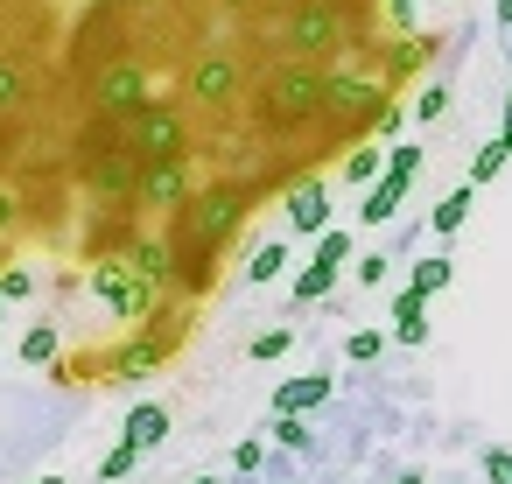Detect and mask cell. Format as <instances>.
Here are the masks:
<instances>
[{"label": "cell", "mask_w": 512, "mask_h": 484, "mask_svg": "<svg viewBox=\"0 0 512 484\" xmlns=\"http://www.w3.org/2000/svg\"><path fill=\"white\" fill-rule=\"evenodd\" d=\"M211 8L225 22H260V15H274V0H211Z\"/></svg>", "instance_id": "484cf974"}, {"label": "cell", "mask_w": 512, "mask_h": 484, "mask_svg": "<svg viewBox=\"0 0 512 484\" xmlns=\"http://www.w3.org/2000/svg\"><path fill=\"white\" fill-rule=\"evenodd\" d=\"M92 288H99V302H106V309H113L120 323H141V316H148V309L162 302V295H155V288H148V281L134 274V260H127V253H113V260H99V274H92Z\"/></svg>", "instance_id": "52a82bcc"}, {"label": "cell", "mask_w": 512, "mask_h": 484, "mask_svg": "<svg viewBox=\"0 0 512 484\" xmlns=\"http://www.w3.org/2000/svg\"><path fill=\"white\" fill-rule=\"evenodd\" d=\"M358 281L379 288V281H386V253H365V260H358Z\"/></svg>", "instance_id": "d590c367"}, {"label": "cell", "mask_w": 512, "mask_h": 484, "mask_svg": "<svg viewBox=\"0 0 512 484\" xmlns=\"http://www.w3.org/2000/svg\"><path fill=\"white\" fill-rule=\"evenodd\" d=\"M400 120H407V113H400V99H393V106L372 120V141H393V134H400Z\"/></svg>", "instance_id": "836d02e7"}, {"label": "cell", "mask_w": 512, "mask_h": 484, "mask_svg": "<svg viewBox=\"0 0 512 484\" xmlns=\"http://www.w3.org/2000/svg\"><path fill=\"white\" fill-rule=\"evenodd\" d=\"M505 162H512V141H505V134H498V141H484V148H477V162H470V190H477V183H498V176H505Z\"/></svg>", "instance_id": "e0dca14e"}, {"label": "cell", "mask_w": 512, "mask_h": 484, "mask_svg": "<svg viewBox=\"0 0 512 484\" xmlns=\"http://www.w3.org/2000/svg\"><path fill=\"white\" fill-rule=\"evenodd\" d=\"M260 463H267V442H253V435H246V442L232 449V470H246V477H253Z\"/></svg>", "instance_id": "1f68e13d"}, {"label": "cell", "mask_w": 512, "mask_h": 484, "mask_svg": "<svg viewBox=\"0 0 512 484\" xmlns=\"http://www.w3.org/2000/svg\"><path fill=\"white\" fill-rule=\"evenodd\" d=\"M120 442H127V449H141V456H148V449H162V442H169V407H162V400H141V407H127V428H120Z\"/></svg>", "instance_id": "7c38bea8"}, {"label": "cell", "mask_w": 512, "mask_h": 484, "mask_svg": "<svg viewBox=\"0 0 512 484\" xmlns=\"http://www.w3.org/2000/svg\"><path fill=\"white\" fill-rule=\"evenodd\" d=\"M344 183H358V190H372L379 176H386V155L372 148V141H358V148H344V169H337Z\"/></svg>", "instance_id": "9a60e30c"}, {"label": "cell", "mask_w": 512, "mask_h": 484, "mask_svg": "<svg viewBox=\"0 0 512 484\" xmlns=\"http://www.w3.org/2000/svg\"><path fill=\"white\" fill-rule=\"evenodd\" d=\"M449 281H456V267H449V253H428V260H414V274H407V288H414L421 302H428V295H442Z\"/></svg>", "instance_id": "2e32d148"}, {"label": "cell", "mask_w": 512, "mask_h": 484, "mask_svg": "<svg viewBox=\"0 0 512 484\" xmlns=\"http://www.w3.org/2000/svg\"><path fill=\"white\" fill-rule=\"evenodd\" d=\"M505 141H512V99H505Z\"/></svg>", "instance_id": "ab89813d"}, {"label": "cell", "mask_w": 512, "mask_h": 484, "mask_svg": "<svg viewBox=\"0 0 512 484\" xmlns=\"http://www.w3.org/2000/svg\"><path fill=\"white\" fill-rule=\"evenodd\" d=\"M393 323H400V344H428V316L421 309L414 316H393Z\"/></svg>", "instance_id": "e575fe53"}, {"label": "cell", "mask_w": 512, "mask_h": 484, "mask_svg": "<svg viewBox=\"0 0 512 484\" xmlns=\"http://www.w3.org/2000/svg\"><path fill=\"white\" fill-rule=\"evenodd\" d=\"M22 358H29V365H50V358H57V330H50V323H36V330L22 337Z\"/></svg>", "instance_id": "cb8c5ba5"}, {"label": "cell", "mask_w": 512, "mask_h": 484, "mask_svg": "<svg viewBox=\"0 0 512 484\" xmlns=\"http://www.w3.org/2000/svg\"><path fill=\"white\" fill-rule=\"evenodd\" d=\"M134 463H141V449H127V442H120V449H106V456H99V484H120V477H134Z\"/></svg>", "instance_id": "603a6c76"}, {"label": "cell", "mask_w": 512, "mask_h": 484, "mask_svg": "<svg viewBox=\"0 0 512 484\" xmlns=\"http://www.w3.org/2000/svg\"><path fill=\"white\" fill-rule=\"evenodd\" d=\"M0 302H8V295H0Z\"/></svg>", "instance_id": "bcb514c9"}, {"label": "cell", "mask_w": 512, "mask_h": 484, "mask_svg": "<svg viewBox=\"0 0 512 484\" xmlns=\"http://www.w3.org/2000/svg\"><path fill=\"white\" fill-rule=\"evenodd\" d=\"M92 8H113V0H92Z\"/></svg>", "instance_id": "7bdbcfd3"}, {"label": "cell", "mask_w": 512, "mask_h": 484, "mask_svg": "<svg viewBox=\"0 0 512 484\" xmlns=\"http://www.w3.org/2000/svg\"><path fill=\"white\" fill-rule=\"evenodd\" d=\"M127 260H134V274L162 295V288H176V246H169V232L162 239H134L127 246Z\"/></svg>", "instance_id": "8fae6325"}, {"label": "cell", "mask_w": 512, "mask_h": 484, "mask_svg": "<svg viewBox=\"0 0 512 484\" xmlns=\"http://www.w3.org/2000/svg\"><path fill=\"white\" fill-rule=\"evenodd\" d=\"M449 113V85H428L421 99H414V120H442Z\"/></svg>", "instance_id": "f1b7e54d"}, {"label": "cell", "mask_w": 512, "mask_h": 484, "mask_svg": "<svg viewBox=\"0 0 512 484\" xmlns=\"http://www.w3.org/2000/svg\"><path fill=\"white\" fill-rule=\"evenodd\" d=\"M148 99H155V85H148V64H141V57H106V64L85 78V106H92V113H120V120H127V113H141Z\"/></svg>", "instance_id": "8992f818"}, {"label": "cell", "mask_w": 512, "mask_h": 484, "mask_svg": "<svg viewBox=\"0 0 512 484\" xmlns=\"http://www.w3.org/2000/svg\"><path fill=\"white\" fill-rule=\"evenodd\" d=\"M288 344H295L288 330H267V337H253V344H246V358H260V365H267V358H281Z\"/></svg>", "instance_id": "4dcf8cb0"}, {"label": "cell", "mask_w": 512, "mask_h": 484, "mask_svg": "<svg viewBox=\"0 0 512 484\" xmlns=\"http://www.w3.org/2000/svg\"><path fill=\"white\" fill-rule=\"evenodd\" d=\"M190 197H197V176H190V162H148V169H141V211H162V218H176Z\"/></svg>", "instance_id": "9c48e42d"}, {"label": "cell", "mask_w": 512, "mask_h": 484, "mask_svg": "<svg viewBox=\"0 0 512 484\" xmlns=\"http://www.w3.org/2000/svg\"><path fill=\"white\" fill-rule=\"evenodd\" d=\"M372 8H379V22L393 36H414V0H372Z\"/></svg>", "instance_id": "d4e9b609"}, {"label": "cell", "mask_w": 512, "mask_h": 484, "mask_svg": "<svg viewBox=\"0 0 512 484\" xmlns=\"http://www.w3.org/2000/svg\"><path fill=\"white\" fill-rule=\"evenodd\" d=\"M316 260L344 274V267H351V232H344V225H337V232H323V239H316Z\"/></svg>", "instance_id": "7402d4cb"}, {"label": "cell", "mask_w": 512, "mask_h": 484, "mask_svg": "<svg viewBox=\"0 0 512 484\" xmlns=\"http://www.w3.org/2000/svg\"><path fill=\"white\" fill-rule=\"evenodd\" d=\"M169 351H176V337L148 330L141 344H127V351H120V372H148V365H155V358H169Z\"/></svg>", "instance_id": "d6986e66"}, {"label": "cell", "mask_w": 512, "mask_h": 484, "mask_svg": "<svg viewBox=\"0 0 512 484\" xmlns=\"http://www.w3.org/2000/svg\"><path fill=\"white\" fill-rule=\"evenodd\" d=\"M127 134L141 162H190V113L176 99H148L141 113H127Z\"/></svg>", "instance_id": "5b68a950"}, {"label": "cell", "mask_w": 512, "mask_h": 484, "mask_svg": "<svg viewBox=\"0 0 512 484\" xmlns=\"http://www.w3.org/2000/svg\"><path fill=\"white\" fill-rule=\"evenodd\" d=\"M281 218L295 225V232H330V190H323V176H302V183H288V197H281Z\"/></svg>", "instance_id": "30bf717a"}, {"label": "cell", "mask_w": 512, "mask_h": 484, "mask_svg": "<svg viewBox=\"0 0 512 484\" xmlns=\"http://www.w3.org/2000/svg\"><path fill=\"white\" fill-rule=\"evenodd\" d=\"M463 218H470V183H463V190H449V197H442V204L428 211V232H435V239H449V232H456Z\"/></svg>", "instance_id": "ac0fdd59"}, {"label": "cell", "mask_w": 512, "mask_h": 484, "mask_svg": "<svg viewBox=\"0 0 512 484\" xmlns=\"http://www.w3.org/2000/svg\"><path fill=\"white\" fill-rule=\"evenodd\" d=\"M274 8H295V0H274Z\"/></svg>", "instance_id": "ee69618b"}, {"label": "cell", "mask_w": 512, "mask_h": 484, "mask_svg": "<svg viewBox=\"0 0 512 484\" xmlns=\"http://www.w3.org/2000/svg\"><path fill=\"white\" fill-rule=\"evenodd\" d=\"M484 477L491 484H512V449H484Z\"/></svg>", "instance_id": "d6a6232c"}, {"label": "cell", "mask_w": 512, "mask_h": 484, "mask_svg": "<svg viewBox=\"0 0 512 484\" xmlns=\"http://www.w3.org/2000/svg\"><path fill=\"white\" fill-rule=\"evenodd\" d=\"M274 442L302 456V449H309V428H302V414H274Z\"/></svg>", "instance_id": "83f0119b"}, {"label": "cell", "mask_w": 512, "mask_h": 484, "mask_svg": "<svg viewBox=\"0 0 512 484\" xmlns=\"http://www.w3.org/2000/svg\"><path fill=\"white\" fill-rule=\"evenodd\" d=\"M281 260H288L281 246H260V253H253V267H246V281H274V274H281Z\"/></svg>", "instance_id": "f546056e"}, {"label": "cell", "mask_w": 512, "mask_h": 484, "mask_svg": "<svg viewBox=\"0 0 512 484\" xmlns=\"http://www.w3.org/2000/svg\"><path fill=\"white\" fill-rule=\"evenodd\" d=\"M337 386H330V372H302V379H281V393H274V414H309V407H323Z\"/></svg>", "instance_id": "4fadbf2b"}, {"label": "cell", "mask_w": 512, "mask_h": 484, "mask_svg": "<svg viewBox=\"0 0 512 484\" xmlns=\"http://www.w3.org/2000/svg\"><path fill=\"white\" fill-rule=\"evenodd\" d=\"M253 134L260 141H288L302 127H316L330 113V64H267L260 85H253Z\"/></svg>", "instance_id": "6da1fadb"}, {"label": "cell", "mask_w": 512, "mask_h": 484, "mask_svg": "<svg viewBox=\"0 0 512 484\" xmlns=\"http://www.w3.org/2000/svg\"><path fill=\"white\" fill-rule=\"evenodd\" d=\"M428 57H435V43H428V36H400V43H393V57H386V85H407L414 71H428Z\"/></svg>", "instance_id": "5bb4252c"}, {"label": "cell", "mask_w": 512, "mask_h": 484, "mask_svg": "<svg viewBox=\"0 0 512 484\" xmlns=\"http://www.w3.org/2000/svg\"><path fill=\"white\" fill-rule=\"evenodd\" d=\"M393 484H421V477H414V470H407V477H393Z\"/></svg>", "instance_id": "60d3db41"}, {"label": "cell", "mask_w": 512, "mask_h": 484, "mask_svg": "<svg viewBox=\"0 0 512 484\" xmlns=\"http://www.w3.org/2000/svg\"><path fill=\"white\" fill-rule=\"evenodd\" d=\"M379 351H386V337H379V330H351V337H344V358H358V365H372Z\"/></svg>", "instance_id": "4316f807"}, {"label": "cell", "mask_w": 512, "mask_h": 484, "mask_svg": "<svg viewBox=\"0 0 512 484\" xmlns=\"http://www.w3.org/2000/svg\"><path fill=\"white\" fill-rule=\"evenodd\" d=\"M246 211H253V183H246V176H211V183H197V197L169 218V239H176V246L225 253V246L239 239Z\"/></svg>", "instance_id": "277c9868"}, {"label": "cell", "mask_w": 512, "mask_h": 484, "mask_svg": "<svg viewBox=\"0 0 512 484\" xmlns=\"http://www.w3.org/2000/svg\"><path fill=\"white\" fill-rule=\"evenodd\" d=\"M414 176H421V148L414 141H400L393 155H386V176L365 190V225H386L400 204H407V190H414Z\"/></svg>", "instance_id": "ba28073f"}, {"label": "cell", "mask_w": 512, "mask_h": 484, "mask_svg": "<svg viewBox=\"0 0 512 484\" xmlns=\"http://www.w3.org/2000/svg\"><path fill=\"white\" fill-rule=\"evenodd\" d=\"M0 162H8V113H0Z\"/></svg>", "instance_id": "f35d334b"}, {"label": "cell", "mask_w": 512, "mask_h": 484, "mask_svg": "<svg viewBox=\"0 0 512 484\" xmlns=\"http://www.w3.org/2000/svg\"><path fill=\"white\" fill-rule=\"evenodd\" d=\"M260 22H267L274 57H288V64H344V57L365 50L344 0H295V8H274Z\"/></svg>", "instance_id": "7a4b0ae2"}, {"label": "cell", "mask_w": 512, "mask_h": 484, "mask_svg": "<svg viewBox=\"0 0 512 484\" xmlns=\"http://www.w3.org/2000/svg\"><path fill=\"white\" fill-rule=\"evenodd\" d=\"M197 484H225V477H197Z\"/></svg>", "instance_id": "b9f144b4"}, {"label": "cell", "mask_w": 512, "mask_h": 484, "mask_svg": "<svg viewBox=\"0 0 512 484\" xmlns=\"http://www.w3.org/2000/svg\"><path fill=\"white\" fill-rule=\"evenodd\" d=\"M498 29H512V0H498Z\"/></svg>", "instance_id": "74e56055"}, {"label": "cell", "mask_w": 512, "mask_h": 484, "mask_svg": "<svg viewBox=\"0 0 512 484\" xmlns=\"http://www.w3.org/2000/svg\"><path fill=\"white\" fill-rule=\"evenodd\" d=\"M330 288H337V267H323V260H309V267H302V281H295V302H323Z\"/></svg>", "instance_id": "44dd1931"}, {"label": "cell", "mask_w": 512, "mask_h": 484, "mask_svg": "<svg viewBox=\"0 0 512 484\" xmlns=\"http://www.w3.org/2000/svg\"><path fill=\"white\" fill-rule=\"evenodd\" d=\"M43 484H64V477H43Z\"/></svg>", "instance_id": "f6af8a7d"}, {"label": "cell", "mask_w": 512, "mask_h": 484, "mask_svg": "<svg viewBox=\"0 0 512 484\" xmlns=\"http://www.w3.org/2000/svg\"><path fill=\"white\" fill-rule=\"evenodd\" d=\"M22 99H29V71H22V57H0V113H22Z\"/></svg>", "instance_id": "ffe728a7"}, {"label": "cell", "mask_w": 512, "mask_h": 484, "mask_svg": "<svg viewBox=\"0 0 512 484\" xmlns=\"http://www.w3.org/2000/svg\"><path fill=\"white\" fill-rule=\"evenodd\" d=\"M0 225H15V197L8 190H0Z\"/></svg>", "instance_id": "8d00e7d4"}, {"label": "cell", "mask_w": 512, "mask_h": 484, "mask_svg": "<svg viewBox=\"0 0 512 484\" xmlns=\"http://www.w3.org/2000/svg\"><path fill=\"white\" fill-rule=\"evenodd\" d=\"M183 99L204 120H232L253 99V50L246 43H197L183 57Z\"/></svg>", "instance_id": "3957f363"}]
</instances>
